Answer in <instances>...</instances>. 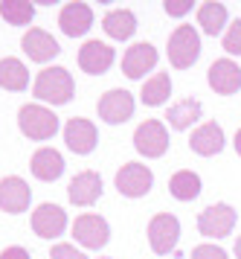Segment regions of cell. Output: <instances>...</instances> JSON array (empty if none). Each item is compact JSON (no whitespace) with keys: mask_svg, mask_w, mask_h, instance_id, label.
I'll return each mask as SVG.
<instances>
[{"mask_svg":"<svg viewBox=\"0 0 241 259\" xmlns=\"http://www.w3.org/2000/svg\"><path fill=\"white\" fill-rule=\"evenodd\" d=\"M67 198L76 207H93L96 201L102 198V178H99V172H93V169L79 172V175L70 181Z\"/></svg>","mask_w":241,"mask_h":259,"instance_id":"11","label":"cell"},{"mask_svg":"<svg viewBox=\"0 0 241 259\" xmlns=\"http://www.w3.org/2000/svg\"><path fill=\"white\" fill-rule=\"evenodd\" d=\"M29 84V70L21 59H0V88L3 91H26Z\"/></svg>","mask_w":241,"mask_h":259,"instance_id":"23","label":"cell"},{"mask_svg":"<svg viewBox=\"0 0 241 259\" xmlns=\"http://www.w3.org/2000/svg\"><path fill=\"white\" fill-rule=\"evenodd\" d=\"M50 256H53V259H87V256L79 250V247H76V245H67V242L56 245L53 250H50Z\"/></svg>","mask_w":241,"mask_h":259,"instance_id":"30","label":"cell"},{"mask_svg":"<svg viewBox=\"0 0 241 259\" xmlns=\"http://www.w3.org/2000/svg\"><path fill=\"white\" fill-rule=\"evenodd\" d=\"M157 67V50L154 44L149 41H137V44H131L125 50V56H122V73H125L128 79H142L149 70Z\"/></svg>","mask_w":241,"mask_h":259,"instance_id":"12","label":"cell"},{"mask_svg":"<svg viewBox=\"0 0 241 259\" xmlns=\"http://www.w3.org/2000/svg\"><path fill=\"white\" fill-rule=\"evenodd\" d=\"M166 119H169V125H172L174 131L192 128L198 119H201V102H198V99H180L177 105L169 108Z\"/></svg>","mask_w":241,"mask_h":259,"instance_id":"24","label":"cell"},{"mask_svg":"<svg viewBox=\"0 0 241 259\" xmlns=\"http://www.w3.org/2000/svg\"><path fill=\"white\" fill-rule=\"evenodd\" d=\"M102 259H111V256H102Z\"/></svg>","mask_w":241,"mask_h":259,"instance_id":"35","label":"cell"},{"mask_svg":"<svg viewBox=\"0 0 241 259\" xmlns=\"http://www.w3.org/2000/svg\"><path fill=\"white\" fill-rule=\"evenodd\" d=\"M154 187V175L146 163H125L116 172V189L128 198H142Z\"/></svg>","mask_w":241,"mask_h":259,"instance_id":"8","label":"cell"},{"mask_svg":"<svg viewBox=\"0 0 241 259\" xmlns=\"http://www.w3.org/2000/svg\"><path fill=\"white\" fill-rule=\"evenodd\" d=\"M114 59H116L114 47H108V44L99 41V38L87 41V44L79 50V67L84 73H90V76H102V73H108L111 70V64H114Z\"/></svg>","mask_w":241,"mask_h":259,"instance_id":"16","label":"cell"},{"mask_svg":"<svg viewBox=\"0 0 241 259\" xmlns=\"http://www.w3.org/2000/svg\"><path fill=\"white\" fill-rule=\"evenodd\" d=\"M102 29L108 38L114 41H128V38L137 32V18L131 9H111L102 18Z\"/></svg>","mask_w":241,"mask_h":259,"instance_id":"21","label":"cell"},{"mask_svg":"<svg viewBox=\"0 0 241 259\" xmlns=\"http://www.w3.org/2000/svg\"><path fill=\"white\" fill-rule=\"evenodd\" d=\"M18 125L21 134L29 140H50L58 131V117L44 105H23L18 111Z\"/></svg>","mask_w":241,"mask_h":259,"instance_id":"3","label":"cell"},{"mask_svg":"<svg viewBox=\"0 0 241 259\" xmlns=\"http://www.w3.org/2000/svg\"><path fill=\"white\" fill-rule=\"evenodd\" d=\"M207 82L209 88L221 96H230V94H238L241 88V67L235 64L232 59H218L209 64V73H207Z\"/></svg>","mask_w":241,"mask_h":259,"instance_id":"14","label":"cell"},{"mask_svg":"<svg viewBox=\"0 0 241 259\" xmlns=\"http://www.w3.org/2000/svg\"><path fill=\"white\" fill-rule=\"evenodd\" d=\"M169 94H172V79H169V73H154L149 82L142 84L139 99H142V105L157 108V105H163V102H169Z\"/></svg>","mask_w":241,"mask_h":259,"instance_id":"25","label":"cell"},{"mask_svg":"<svg viewBox=\"0 0 241 259\" xmlns=\"http://www.w3.org/2000/svg\"><path fill=\"white\" fill-rule=\"evenodd\" d=\"M189 149L195 154H201V157H212V154L224 152V128L218 122H204L201 128L192 131Z\"/></svg>","mask_w":241,"mask_h":259,"instance_id":"19","label":"cell"},{"mask_svg":"<svg viewBox=\"0 0 241 259\" xmlns=\"http://www.w3.org/2000/svg\"><path fill=\"white\" fill-rule=\"evenodd\" d=\"M232 253H235V256L241 259V236H238V239H235V245H232Z\"/></svg>","mask_w":241,"mask_h":259,"instance_id":"33","label":"cell"},{"mask_svg":"<svg viewBox=\"0 0 241 259\" xmlns=\"http://www.w3.org/2000/svg\"><path fill=\"white\" fill-rule=\"evenodd\" d=\"M0 259H32V256H29V250H26V247L12 245V247H6V250L0 253Z\"/></svg>","mask_w":241,"mask_h":259,"instance_id":"32","label":"cell"},{"mask_svg":"<svg viewBox=\"0 0 241 259\" xmlns=\"http://www.w3.org/2000/svg\"><path fill=\"white\" fill-rule=\"evenodd\" d=\"M198 24L201 29L207 32V35H221L224 32V26H227V6L218 3V0H207V3H201L198 6Z\"/></svg>","mask_w":241,"mask_h":259,"instance_id":"22","label":"cell"},{"mask_svg":"<svg viewBox=\"0 0 241 259\" xmlns=\"http://www.w3.org/2000/svg\"><path fill=\"white\" fill-rule=\"evenodd\" d=\"M73 236H76V242L81 247H87V250H102L108 245V239H111V227L105 222L102 215H96V212H84L79 215L76 222H73Z\"/></svg>","mask_w":241,"mask_h":259,"instance_id":"6","label":"cell"},{"mask_svg":"<svg viewBox=\"0 0 241 259\" xmlns=\"http://www.w3.org/2000/svg\"><path fill=\"white\" fill-rule=\"evenodd\" d=\"M169 192H172L177 201H195L201 195V178L192 172V169H180L174 172L172 181H169Z\"/></svg>","mask_w":241,"mask_h":259,"instance_id":"26","label":"cell"},{"mask_svg":"<svg viewBox=\"0 0 241 259\" xmlns=\"http://www.w3.org/2000/svg\"><path fill=\"white\" fill-rule=\"evenodd\" d=\"M201 59V35L192 24H180L169 38V64L174 70H189Z\"/></svg>","mask_w":241,"mask_h":259,"instance_id":"2","label":"cell"},{"mask_svg":"<svg viewBox=\"0 0 241 259\" xmlns=\"http://www.w3.org/2000/svg\"><path fill=\"white\" fill-rule=\"evenodd\" d=\"M192 259H230L224 247H215V245H198L192 247Z\"/></svg>","mask_w":241,"mask_h":259,"instance_id":"29","label":"cell"},{"mask_svg":"<svg viewBox=\"0 0 241 259\" xmlns=\"http://www.w3.org/2000/svg\"><path fill=\"white\" fill-rule=\"evenodd\" d=\"M96 108H99V119H105L108 125H119L134 117V96L122 88H114V91L102 94Z\"/></svg>","mask_w":241,"mask_h":259,"instance_id":"9","label":"cell"},{"mask_svg":"<svg viewBox=\"0 0 241 259\" xmlns=\"http://www.w3.org/2000/svg\"><path fill=\"white\" fill-rule=\"evenodd\" d=\"M21 50L29 56V61H38V64H46L61 53L58 41L41 26H29V32L21 38Z\"/></svg>","mask_w":241,"mask_h":259,"instance_id":"10","label":"cell"},{"mask_svg":"<svg viewBox=\"0 0 241 259\" xmlns=\"http://www.w3.org/2000/svg\"><path fill=\"white\" fill-rule=\"evenodd\" d=\"M73 94H76V82L67 67H46L38 73L32 84V96L38 102H50V105H67Z\"/></svg>","mask_w":241,"mask_h":259,"instance_id":"1","label":"cell"},{"mask_svg":"<svg viewBox=\"0 0 241 259\" xmlns=\"http://www.w3.org/2000/svg\"><path fill=\"white\" fill-rule=\"evenodd\" d=\"M224 50H227L230 56H241V18L232 21L230 29L224 32Z\"/></svg>","mask_w":241,"mask_h":259,"instance_id":"28","label":"cell"},{"mask_svg":"<svg viewBox=\"0 0 241 259\" xmlns=\"http://www.w3.org/2000/svg\"><path fill=\"white\" fill-rule=\"evenodd\" d=\"M180 242V222H177V215L172 212H157L154 219L149 222V245L154 253H172L174 247Z\"/></svg>","mask_w":241,"mask_h":259,"instance_id":"4","label":"cell"},{"mask_svg":"<svg viewBox=\"0 0 241 259\" xmlns=\"http://www.w3.org/2000/svg\"><path fill=\"white\" fill-rule=\"evenodd\" d=\"M29 169H32V175L38 178V181H46V184H50V181H58V178H61V172H64V157H61V152L44 146V149H38V152L32 154Z\"/></svg>","mask_w":241,"mask_h":259,"instance_id":"20","label":"cell"},{"mask_svg":"<svg viewBox=\"0 0 241 259\" xmlns=\"http://www.w3.org/2000/svg\"><path fill=\"white\" fill-rule=\"evenodd\" d=\"M32 230L41 236V239H58V236L67 230V212L61 210L58 204L44 201V204L32 212Z\"/></svg>","mask_w":241,"mask_h":259,"instance_id":"15","label":"cell"},{"mask_svg":"<svg viewBox=\"0 0 241 259\" xmlns=\"http://www.w3.org/2000/svg\"><path fill=\"white\" fill-rule=\"evenodd\" d=\"M0 15L12 26H26L35 18V6L29 0H0Z\"/></svg>","mask_w":241,"mask_h":259,"instance_id":"27","label":"cell"},{"mask_svg":"<svg viewBox=\"0 0 241 259\" xmlns=\"http://www.w3.org/2000/svg\"><path fill=\"white\" fill-rule=\"evenodd\" d=\"M235 227V210L230 204H212L198 215V230L207 239H224Z\"/></svg>","mask_w":241,"mask_h":259,"instance_id":"7","label":"cell"},{"mask_svg":"<svg viewBox=\"0 0 241 259\" xmlns=\"http://www.w3.org/2000/svg\"><path fill=\"white\" fill-rule=\"evenodd\" d=\"M29 201H32V189L23 178L9 175L0 181V210L3 212L18 215V212L29 210Z\"/></svg>","mask_w":241,"mask_h":259,"instance_id":"13","label":"cell"},{"mask_svg":"<svg viewBox=\"0 0 241 259\" xmlns=\"http://www.w3.org/2000/svg\"><path fill=\"white\" fill-rule=\"evenodd\" d=\"M64 143H67L70 152L76 154H90L99 143V134H96V125L90 119H81V117H73L67 119L64 125Z\"/></svg>","mask_w":241,"mask_h":259,"instance_id":"17","label":"cell"},{"mask_svg":"<svg viewBox=\"0 0 241 259\" xmlns=\"http://www.w3.org/2000/svg\"><path fill=\"white\" fill-rule=\"evenodd\" d=\"M58 26H61V32L70 35V38L87 35V29L93 26V9L87 3H81V0H73V3H67V6L58 12Z\"/></svg>","mask_w":241,"mask_h":259,"instance_id":"18","label":"cell"},{"mask_svg":"<svg viewBox=\"0 0 241 259\" xmlns=\"http://www.w3.org/2000/svg\"><path fill=\"white\" fill-rule=\"evenodd\" d=\"M192 0H166L163 3V9H166V15H172V18H183L186 12H192Z\"/></svg>","mask_w":241,"mask_h":259,"instance_id":"31","label":"cell"},{"mask_svg":"<svg viewBox=\"0 0 241 259\" xmlns=\"http://www.w3.org/2000/svg\"><path fill=\"white\" fill-rule=\"evenodd\" d=\"M232 143H235V152H238V154H241V128H238V131H235V140H232Z\"/></svg>","mask_w":241,"mask_h":259,"instance_id":"34","label":"cell"},{"mask_svg":"<svg viewBox=\"0 0 241 259\" xmlns=\"http://www.w3.org/2000/svg\"><path fill=\"white\" fill-rule=\"evenodd\" d=\"M134 149L142 157H163L169 152V131L160 119H146L134 131Z\"/></svg>","mask_w":241,"mask_h":259,"instance_id":"5","label":"cell"}]
</instances>
